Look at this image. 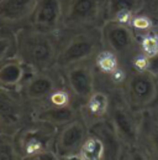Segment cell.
Listing matches in <instances>:
<instances>
[{
    "instance_id": "ac0fdd59",
    "label": "cell",
    "mask_w": 158,
    "mask_h": 160,
    "mask_svg": "<svg viewBox=\"0 0 158 160\" xmlns=\"http://www.w3.org/2000/svg\"><path fill=\"white\" fill-rule=\"evenodd\" d=\"M146 128L145 142L148 155L151 158L158 159V124L150 118V123L146 125Z\"/></svg>"
},
{
    "instance_id": "7402d4cb",
    "label": "cell",
    "mask_w": 158,
    "mask_h": 160,
    "mask_svg": "<svg viewBox=\"0 0 158 160\" xmlns=\"http://www.w3.org/2000/svg\"><path fill=\"white\" fill-rule=\"evenodd\" d=\"M51 101H52L53 106H67L68 94L63 91H57L51 96Z\"/></svg>"
},
{
    "instance_id": "9c48e42d",
    "label": "cell",
    "mask_w": 158,
    "mask_h": 160,
    "mask_svg": "<svg viewBox=\"0 0 158 160\" xmlns=\"http://www.w3.org/2000/svg\"><path fill=\"white\" fill-rule=\"evenodd\" d=\"M85 137V129L84 125L74 120L68 127L63 129L58 138V152L61 154H69L81 148Z\"/></svg>"
},
{
    "instance_id": "4316f807",
    "label": "cell",
    "mask_w": 158,
    "mask_h": 160,
    "mask_svg": "<svg viewBox=\"0 0 158 160\" xmlns=\"http://www.w3.org/2000/svg\"><path fill=\"white\" fill-rule=\"evenodd\" d=\"M157 84H158V77H157Z\"/></svg>"
},
{
    "instance_id": "30bf717a",
    "label": "cell",
    "mask_w": 158,
    "mask_h": 160,
    "mask_svg": "<svg viewBox=\"0 0 158 160\" xmlns=\"http://www.w3.org/2000/svg\"><path fill=\"white\" fill-rule=\"evenodd\" d=\"M145 5V0H108L106 15L109 20L126 22L125 19L136 15Z\"/></svg>"
},
{
    "instance_id": "6da1fadb",
    "label": "cell",
    "mask_w": 158,
    "mask_h": 160,
    "mask_svg": "<svg viewBox=\"0 0 158 160\" xmlns=\"http://www.w3.org/2000/svg\"><path fill=\"white\" fill-rule=\"evenodd\" d=\"M20 58L34 68H46L56 58V45L48 32L39 30H24L17 36Z\"/></svg>"
},
{
    "instance_id": "3957f363",
    "label": "cell",
    "mask_w": 158,
    "mask_h": 160,
    "mask_svg": "<svg viewBox=\"0 0 158 160\" xmlns=\"http://www.w3.org/2000/svg\"><path fill=\"white\" fill-rule=\"evenodd\" d=\"M103 39L115 55H126L136 43L132 29L126 22L118 20H109L105 24L103 28Z\"/></svg>"
},
{
    "instance_id": "5bb4252c",
    "label": "cell",
    "mask_w": 158,
    "mask_h": 160,
    "mask_svg": "<svg viewBox=\"0 0 158 160\" xmlns=\"http://www.w3.org/2000/svg\"><path fill=\"white\" fill-rule=\"evenodd\" d=\"M54 88V83L47 76H37L31 81L26 87V94L30 98L37 99L47 96Z\"/></svg>"
},
{
    "instance_id": "d4e9b609",
    "label": "cell",
    "mask_w": 158,
    "mask_h": 160,
    "mask_svg": "<svg viewBox=\"0 0 158 160\" xmlns=\"http://www.w3.org/2000/svg\"><path fill=\"white\" fill-rule=\"evenodd\" d=\"M0 159H12L11 147L0 144Z\"/></svg>"
},
{
    "instance_id": "52a82bcc",
    "label": "cell",
    "mask_w": 158,
    "mask_h": 160,
    "mask_svg": "<svg viewBox=\"0 0 158 160\" xmlns=\"http://www.w3.org/2000/svg\"><path fill=\"white\" fill-rule=\"evenodd\" d=\"M113 125L120 140L128 145H135L140 139L141 125L133 114L126 108L118 107L113 114Z\"/></svg>"
},
{
    "instance_id": "277c9868",
    "label": "cell",
    "mask_w": 158,
    "mask_h": 160,
    "mask_svg": "<svg viewBox=\"0 0 158 160\" xmlns=\"http://www.w3.org/2000/svg\"><path fill=\"white\" fill-rule=\"evenodd\" d=\"M103 6V0H71L64 22L69 26L90 24L98 19Z\"/></svg>"
},
{
    "instance_id": "ffe728a7",
    "label": "cell",
    "mask_w": 158,
    "mask_h": 160,
    "mask_svg": "<svg viewBox=\"0 0 158 160\" xmlns=\"http://www.w3.org/2000/svg\"><path fill=\"white\" fill-rule=\"evenodd\" d=\"M141 47H142V51L146 53V56H151V55L158 53V36L156 34L150 31L143 38Z\"/></svg>"
},
{
    "instance_id": "cb8c5ba5",
    "label": "cell",
    "mask_w": 158,
    "mask_h": 160,
    "mask_svg": "<svg viewBox=\"0 0 158 160\" xmlns=\"http://www.w3.org/2000/svg\"><path fill=\"white\" fill-rule=\"evenodd\" d=\"M133 28L136 30H150L151 29V21L145 16L135 18L133 19Z\"/></svg>"
},
{
    "instance_id": "7c38bea8",
    "label": "cell",
    "mask_w": 158,
    "mask_h": 160,
    "mask_svg": "<svg viewBox=\"0 0 158 160\" xmlns=\"http://www.w3.org/2000/svg\"><path fill=\"white\" fill-rule=\"evenodd\" d=\"M21 120L20 104L0 86V123L14 128Z\"/></svg>"
},
{
    "instance_id": "e0dca14e",
    "label": "cell",
    "mask_w": 158,
    "mask_h": 160,
    "mask_svg": "<svg viewBox=\"0 0 158 160\" xmlns=\"http://www.w3.org/2000/svg\"><path fill=\"white\" fill-rule=\"evenodd\" d=\"M89 112L95 117H103L109 108V98L103 92H95L88 98Z\"/></svg>"
},
{
    "instance_id": "7a4b0ae2",
    "label": "cell",
    "mask_w": 158,
    "mask_h": 160,
    "mask_svg": "<svg viewBox=\"0 0 158 160\" xmlns=\"http://www.w3.org/2000/svg\"><path fill=\"white\" fill-rule=\"evenodd\" d=\"M157 77L146 70L135 71L126 82L127 103L133 111L147 109L157 98Z\"/></svg>"
},
{
    "instance_id": "44dd1931",
    "label": "cell",
    "mask_w": 158,
    "mask_h": 160,
    "mask_svg": "<svg viewBox=\"0 0 158 160\" xmlns=\"http://www.w3.org/2000/svg\"><path fill=\"white\" fill-rule=\"evenodd\" d=\"M140 70H146L150 73H152L153 76L158 77V53L146 56L145 62H143V65L141 66Z\"/></svg>"
},
{
    "instance_id": "603a6c76",
    "label": "cell",
    "mask_w": 158,
    "mask_h": 160,
    "mask_svg": "<svg viewBox=\"0 0 158 160\" xmlns=\"http://www.w3.org/2000/svg\"><path fill=\"white\" fill-rule=\"evenodd\" d=\"M11 47H12V41L10 40L9 38H1L0 39V62L9 53Z\"/></svg>"
},
{
    "instance_id": "ba28073f",
    "label": "cell",
    "mask_w": 158,
    "mask_h": 160,
    "mask_svg": "<svg viewBox=\"0 0 158 160\" xmlns=\"http://www.w3.org/2000/svg\"><path fill=\"white\" fill-rule=\"evenodd\" d=\"M37 0H1L0 25H10L24 20L32 14Z\"/></svg>"
},
{
    "instance_id": "2e32d148",
    "label": "cell",
    "mask_w": 158,
    "mask_h": 160,
    "mask_svg": "<svg viewBox=\"0 0 158 160\" xmlns=\"http://www.w3.org/2000/svg\"><path fill=\"white\" fill-rule=\"evenodd\" d=\"M105 154V145L104 142L99 138L91 137L86 139L81 148H80V157L81 159L86 160H98L101 159Z\"/></svg>"
},
{
    "instance_id": "9a60e30c",
    "label": "cell",
    "mask_w": 158,
    "mask_h": 160,
    "mask_svg": "<svg viewBox=\"0 0 158 160\" xmlns=\"http://www.w3.org/2000/svg\"><path fill=\"white\" fill-rule=\"evenodd\" d=\"M74 112L68 106H54V108L47 109L39 116V119L54 123V124H63L73 119Z\"/></svg>"
},
{
    "instance_id": "8fae6325",
    "label": "cell",
    "mask_w": 158,
    "mask_h": 160,
    "mask_svg": "<svg viewBox=\"0 0 158 160\" xmlns=\"http://www.w3.org/2000/svg\"><path fill=\"white\" fill-rule=\"evenodd\" d=\"M68 81L72 91L81 98L93 94V73L86 66L74 67L68 72Z\"/></svg>"
},
{
    "instance_id": "484cf974",
    "label": "cell",
    "mask_w": 158,
    "mask_h": 160,
    "mask_svg": "<svg viewBox=\"0 0 158 160\" xmlns=\"http://www.w3.org/2000/svg\"><path fill=\"white\" fill-rule=\"evenodd\" d=\"M148 113H150V118L158 124V107H155L153 109H150Z\"/></svg>"
},
{
    "instance_id": "5b68a950",
    "label": "cell",
    "mask_w": 158,
    "mask_h": 160,
    "mask_svg": "<svg viewBox=\"0 0 158 160\" xmlns=\"http://www.w3.org/2000/svg\"><path fill=\"white\" fill-rule=\"evenodd\" d=\"M31 19L35 30L43 32L56 30L61 19L59 0H37Z\"/></svg>"
},
{
    "instance_id": "d6986e66",
    "label": "cell",
    "mask_w": 158,
    "mask_h": 160,
    "mask_svg": "<svg viewBox=\"0 0 158 160\" xmlns=\"http://www.w3.org/2000/svg\"><path fill=\"white\" fill-rule=\"evenodd\" d=\"M96 63H98V67L101 71L108 72V73L114 72L118 67L116 56L110 50L109 51H103L101 53H99L98 57H96Z\"/></svg>"
},
{
    "instance_id": "4fadbf2b",
    "label": "cell",
    "mask_w": 158,
    "mask_h": 160,
    "mask_svg": "<svg viewBox=\"0 0 158 160\" xmlns=\"http://www.w3.org/2000/svg\"><path fill=\"white\" fill-rule=\"evenodd\" d=\"M24 76V68L19 60H10L0 66V86L4 88L16 87Z\"/></svg>"
},
{
    "instance_id": "8992f818",
    "label": "cell",
    "mask_w": 158,
    "mask_h": 160,
    "mask_svg": "<svg viewBox=\"0 0 158 160\" xmlns=\"http://www.w3.org/2000/svg\"><path fill=\"white\" fill-rule=\"evenodd\" d=\"M95 50L96 41L94 40V38L88 35H79L72 39V41L61 51V53L57 56V62L66 67L89 58L94 55Z\"/></svg>"
}]
</instances>
